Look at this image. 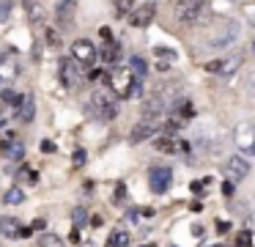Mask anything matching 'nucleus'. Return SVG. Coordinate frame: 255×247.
Here are the masks:
<instances>
[{
	"mask_svg": "<svg viewBox=\"0 0 255 247\" xmlns=\"http://www.w3.org/2000/svg\"><path fill=\"white\" fill-rule=\"evenodd\" d=\"M110 85H113V91L118 93L121 99H127V96H134V93H140V77L134 74L129 66H124V69H118L116 74L110 77Z\"/></svg>",
	"mask_w": 255,
	"mask_h": 247,
	"instance_id": "f257e3e1",
	"label": "nucleus"
},
{
	"mask_svg": "<svg viewBox=\"0 0 255 247\" xmlns=\"http://www.w3.org/2000/svg\"><path fill=\"white\" fill-rule=\"evenodd\" d=\"M96 44L91 41V38H77V41L72 44V60L74 63H83V66H88V63H94L96 60Z\"/></svg>",
	"mask_w": 255,
	"mask_h": 247,
	"instance_id": "f03ea898",
	"label": "nucleus"
},
{
	"mask_svg": "<svg viewBox=\"0 0 255 247\" xmlns=\"http://www.w3.org/2000/svg\"><path fill=\"white\" fill-rule=\"evenodd\" d=\"M19 71H22V66H19V58L14 52H6L0 55V85H8V82H14L19 77Z\"/></svg>",
	"mask_w": 255,
	"mask_h": 247,
	"instance_id": "7ed1b4c3",
	"label": "nucleus"
},
{
	"mask_svg": "<svg viewBox=\"0 0 255 247\" xmlns=\"http://www.w3.org/2000/svg\"><path fill=\"white\" fill-rule=\"evenodd\" d=\"M148 184H151V192H156V195L167 192V190H170V184H173V170L170 168H151Z\"/></svg>",
	"mask_w": 255,
	"mask_h": 247,
	"instance_id": "20e7f679",
	"label": "nucleus"
},
{
	"mask_svg": "<svg viewBox=\"0 0 255 247\" xmlns=\"http://www.w3.org/2000/svg\"><path fill=\"white\" fill-rule=\"evenodd\" d=\"M88 104H91V113H96L99 118H113V115L118 113L116 102H113V99H107L105 93H94V96L88 99Z\"/></svg>",
	"mask_w": 255,
	"mask_h": 247,
	"instance_id": "39448f33",
	"label": "nucleus"
},
{
	"mask_svg": "<svg viewBox=\"0 0 255 247\" xmlns=\"http://www.w3.org/2000/svg\"><path fill=\"white\" fill-rule=\"evenodd\" d=\"M239 30H242V27H239V22L236 19H228L225 25H222V30L211 38V47H228V44H233L239 38Z\"/></svg>",
	"mask_w": 255,
	"mask_h": 247,
	"instance_id": "423d86ee",
	"label": "nucleus"
},
{
	"mask_svg": "<svg viewBox=\"0 0 255 247\" xmlns=\"http://www.w3.org/2000/svg\"><path fill=\"white\" fill-rule=\"evenodd\" d=\"M206 5V0H178L176 3V16L181 22H195L198 11Z\"/></svg>",
	"mask_w": 255,
	"mask_h": 247,
	"instance_id": "0eeeda50",
	"label": "nucleus"
},
{
	"mask_svg": "<svg viewBox=\"0 0 255 247\" xmlns=\"http://www.w3.org/2000/svg\"><path fill=\"white\" fill-rule=\"evenodd\" d=\"M129 22H132L134 27H145V25H151V19H154V14H156V5L154 3H143L140 8H132L129 11Z\"/></svg>",
	"mask_w": 255,
	"mask_h": 247,
	"instance_id": "6e6552de",
	"label": "nucleus"
},
{
	"mask_svg": "<svg viewBox=\"0 0 255 247\" xmlns=\"http://www.w3.org/2000/svg\"><path fill=\"white\" fill-rule=\"evenodd\" d=\"M228 176H231L233 181H244L250 176V162L242 157V154H236V157L228 159Z\"/></svg>",
	"mask_w": 255,
	"mask_h": 247,
	"instance_id": "1a4fd4ad",
	"label": "nucleus"
},
{
	"mask_svg": "<svg viewBox=\"0 0 255 247\" xmlns=\"http://www.w3.org/2000/svg\"><path fill=\"white\" fill-rule=\"evenodd\" d=\"M239 66H242V52L228 55V58L217 60V63H209V71H217V74H233Z\"/></svg>",
	"mask_w": 255,
	"mask_h": 247,
	"instance_id": "9d476101",
	"label": "nucleus"
},
{
	"mask_svg": "<svg viewBox=\"0 0 255 247\" xmlns=\"http://www.w3.org/2000/svg\"><path fill=\"white\" fill-rule=\"evenodd\" d=\"M156 129H159V118H143L137 126H134L132 140H134V143H137V140H145V137H151Z\"/></svg>",
	"mask_w": 255,
	"mask_h": 247,
	"instance_id": "9b49d317",
	"label": "nucleus"
},
{
	"mask_svg": "<svg viewBox=\"0 0 255 247\" xmlns=\"http://www.w3.org/2000/svg\"><path fill=\"white\" fill-rule=\"evenodd\" d=\"M0 154H3V157H6L8 162H19V159L25 157V146H22L19 140H14V143H3V151H0Z\"/></svg>",
	"mask_w": 255,
	"mask_h": 247,
	"instance_id": "f8f14e48",
	"label": "nucleus"
},
{
	"mask_svg": "<svg viewBox=\"0 0 255 247\" xmlns=\"http://www.w3.org/2000/svg\"><path fill=\"white\" fill-rule=\"evenodd\" d=\"M55 16H58V25H69L74 16V0H61L55 8Z\"/></svg>",
	"mask_w": 255,
	"mask_h": 247,
	"instance_id": "ddd939ff",
	"label": "nucleus"
},
{
	"mask_svg": "<svg viewBox=\"0 0 255 247\" xmlns=\"http://www.w3.org/2000/svg\"><path fill=\"white\" fill-rule=\"evenodd\" d=\"M178 148L187 151V143H176L173 137H159V140H156V151H162V154H176Z\"/></svg>",
	"mask_w": 255,
	"mask_h": 247,
	"instance_id": "4468645a",
	"label": "nucleus"
},
{
	"mask_svg": "<svg viewBox=\"0 0 255 247\" xmlns=\"http://www.w3.org/2000/svg\"><path fill=\"white\" fill-rule=\"evenodd\" d=\"M118 55H121V47H118V44L113 41V38H107V44H105V49L99 52V58L105 60V63H116Z\"/></svg>",
	"mask_w": 255,
	"mask_h": 247,
	"instance_id": "2eb2a0df",
	"label": "nucleus"
},
{
	"mask_svg": "<svg viewBox=\"0 0 255 247\" xmlns=\"http://www.w3.org/2000/svg\"><path fill=\"white\" fill-rule=\"evenodd\" d=\"M19 107H22V110H19V118H22L25 124H30V121H33V115H36V102H33V96H25Z\"/></svg>",
	"mask_w": 255,
	"mask_h": 247,
	"instance_id": "dca6fc26",
	"label": "nucleus"
},
{
	"mask_svg": "<svg viewBox=\"0 0 255 247\" xmlns=\"http://www.w3.org/2000/svg\"><path fill=\"white\" fill-rule=\"evenodd\" d=\"M129 239H132V236H129L127 231H113L110 239H107V247H127Z\"/></svg>",
	"mask_w": 255,
	"mask_h": 247,
	"instance_id": "f3484780",
	"label": "nucleus"
},
{
	"mask_svg": "<svg viewBox=\"0 0 255 247\" xmlns=\"http://www.w3.org/2000/svg\"><path fill=\"white\" fill-rule=\"evenodd\" d=\"M3 201H6L8 206H19V203H25V192L19 190V187H11V190L3 195Z\"/></svg>",
	"mask_w": 255,
	"mask_h": 247,
	"instance_id": "a211bd4d",
	"label": "nucleus"
},
{
	"mask_svg": "<svg viewBox=\"0 0 255 247\" xmlns=\"http://www.w3.org/2000/svg\"><path fill=\"white\" fill-rule=\"evenodd\" d=\"M61 77L66 85H74L77 82V71H72V60H63L61 63Z\"/></svg>",
	"mask_w": 255,
	"mask_h": 247,
	"instance_id": "6ab92c4d",
	"label": "nucleus"
},
{
	"mask_svg": "<svg viewBox=\"0 0 255 247\" xmlns=\"http://www.w3.org/2000/svg\"><path fill=\"white\" fill-rule=\"evenodd\" d=\"M39 247H66V245H63V239L55 236V234H41L39 236Z\"/></svg>",
	"mask_w": 255,
	"mask_h": 247,
	"instance_id": "aec40b11",
	"label": "nucleus"
},
{
	"mask_svg": "<svg viewBox=\"0 0 255 247\" xmlns=\"http://www.w3.org/2000/svg\"><path fill=\"white\" fill-rule=\"evenodd\" d=\"M129 69H132L137 77H143L145 71H148V66H145V60L140 58V55H134V58H129Z\"/></svg>",
	"mask_w": 255,
	"mask_h": 247,
	"instance_id": "412c9836",
	"label": "nucleus"
},
{
	"mask_svg": "<svg viewBox=\"0 0 255 247\" xmlns=\"http://www.w3.org/2000/svg\"><path fill=\"white\" fill-rule=\"evenodd\" d=\"M25 8H28V14H30V19H33V22H39L41 16H44V11H41V5L36 3V0H25Z\"/></svg>",
	"mask_w": 255,
	"mask_h": 247,
	"instance_id": "4be33fe9",
	"label": "nucleus"
},
{
	"mask_svg": "<svg viewBox=\"0 0 255 247\" xmlns=\"http://www.w3.org/2000/svg\"><path fill=\"white\" fill-rule=\"evenodd\" d=\"M0 231H6V234L17 236V231H19V223H17L14 217H3V220H0Z\"/></svg>",
	"mask_w": 255,
	"mask_h": 247,
	"instance_id": "5701e85b",
	"label": "nucleus"
},
{
	"mask_svg": "<svg viewBox=\"0 0 255 247\" xmlns=\"http://www.w3.org/2000/svg\"><path fill=\"white\" fill-rule=\"evenodd\" d=\"M17 179H19V181H28V184H33V181L39 179V173H36L33 168H28V165H25V168H19Z\"/></svg>",
	"mask_w": 255,
	"mask_h": 247,
	"instance_id": "b1692460",
	"label": "nucleus"
},
{
	"mask_svg": "<svg viewBox=\"0 0 255 247\" xmlns=\"http://www.w3.org/2000/svg\"><path fill=\"white\" fill-rule=\"evenodd\" d=\"M113 3H116L118 14H129V11L134 8V0H113Z\"/></svg>",
	"mask_w": 255,
	"mask_h": 247,
	"instance_id": "393cba45",
	"label": "nucleus"
},
{
	"mask_svg": "<svg viewBox=\"0 0 255 247\" xmlns=\"http://www.w3.org/2000/svg\"><path fill=\"white\" fill-rule=\"evenodd\" d=\"M154 55H156V58H167V60H176V52H173V49H167V47H154Z\"/></svg>",
	"mask_w": 255,
	"mask_h": 247,
	"instance_id": "a878e982",
	"label": "nucleus"
},
{
	"mask_svg": "<svg viewBox=\"0 0 255 247\" xmlns=\"http://www.w3.org/2000/svg\"><path fill=\"white\" fill-rule=\"evenodd\" d=\"M244 16H247V22H250V25H255V0H253V3H244Z\"/></svg>",
	"mask_w": 255,
	"mask_h": 247,
	"instance_id": "bb28decb",
	"label": "nucleus"
},
{
	"mask_svg": "<svg viewBox=\"0 0 255 247\" xmlns=\"http://www.w3.org/2000/svg\"><path fill=\"white\" fill-rule=\"evenodd\" d=\"M11 0H3V3H0V19H8V14H11Z\"/></svg>",
	"mask_w": 255,
	"mask_h": 247,
	"instance_id": "cd10ccee",
	"label": "nucleus"
},
{
	"mask_svg": "<svg viewBox=\"0 0 255 247\" xmlns=\"http://www.w3.org/2000/svg\"><path fill=\"white\" fill-rule=\"evenodd\" d=\"M72 159H74V165H77V168H80V165H85V151H83V148H77Z\"/></svg>",
	"mask_w": 255,
	"mask_h": 247,
	"instance_id": "c85d7f7f",
	"label": "nucleus"
},
{
	"mask_svg": "<svg viewBox=\"0 0 255 247\" xmlns=\"http://www.w3.org/2000/svg\"><path fill=\"white\" fill-rule=\"evenodd\" d=\"M41 151H44V154H52V151H55V143H50V140H41Z\"/></svg>",
	"mask_w": 255,
	"mask_h": 247,
	"instance_id": "c756f323",
	"label": "nucleus"
},
{
	"mask_svg": "<svg viewBox=\"0 0 255 247\" xmlns=\"http://www.w3.org/2000/svg\"><path fill=\"white\" fill-rule=\"evenodd\" d=\"M74 223H85V209H74Z\"/></svg>",
	"mask_w": 255,
	"mask_h": 247,
	"instance_id": "7c9ffc66",
	"label": "nucleus"
},
{
	"mask_svg": "<svg viewBox=\"0 0 255 247\" xmlns=\"http://www.w3.org/2000/svg\"><path fill=\"white\" fill-rule=\"evenodd\" d=\"M247 91L255 93V71H250V77H247Z\"/></svg>",
	"mask_w": 255,
	"mask_h": 247,
	"instance_id": "2f4dec72",
	"label": "nucleus"
},
{
	"mask_svg": "<svg viewBox=\"0 0 255 247\" xmlns=\"http://www.w3.org/2000/svg\"><path fill=\"white\" fill-rule=\"evenodd\" d=\"M116 198H118V201H124V198H127V187H124V184L116 187Z\"/></svg>",
	"mask_w": 255,
	"mask_h": 247,
	"instance_id": "473e14b6",
	"label": "nucleus"
},
{
	"mask_svg": "<svg viewBox=\"0 0 255 247\" xmlns=\"http://www.w3.org/2000/svg\"><path fill=\"white\" fill-rule=\"evenodd\" d=\"M239 245L247 247V245H250V234H239Z\"/></svg>",
	"mask_w": 255,
	"mask_h": 247,
	"instance_id": "72a5a7b5",
	"label": "nucleus"
},
{
	"mask_svg": "<svg viewBox=\"0 0 255 247\" xmlns=\"http://www.w3.org/2000/svg\"><path fill=\"white\" fill-rule=\"evenodd\" d=\"M222 192H225V195H233V184H231V181H225V184H222Z\"/></svg>",
	"mask_w": 255,
	"mask_h": 247,
	"instance_id": "f704fd0d",
	"label": "nucleus"
},
{
	"mask_svg": "<svg viewBox=\"0 0 255 247\" xmlns=\"http://www.w3.org/2000/svg\"><path fill=\"white\" fill-rule=\"evenodd\" d=\"M250 154H253V157H255V143H253V148H250Z\"/></svg>",
	"mask_w": 255,
	"mask_h": 247,
	"instance_id": "c9c22d12",
	"label": "nucleus"
},
{
	"mask_svg": "<svg viewBox=\"0 0 255 247\" xmlns=\"http://www.w3.org/2000/svg\"><path fill=\"white\" fill-rule=\"evenodd\" d=\"M253 52H255V38H253Z\"/></svg>",
	"mask_w": 255,
	"mask_h": 247,
	"instance_id": "e433bc0d",
	"label": "nucleus"
},
{
	"mask_svg": "<svg viewBox=\"0 0 255 247\" xmlns=\"http://www.w3.org/2000/svg\"><path fill=\"white\" fill-rule=\"evenodd\" d=\"M3 126H6V124H0V129H3Z\"/></svg>",
	"mask_w": 255,
	"mask_h": 247,
	"instance_id": "4c0bfd02",
	"label": "nucleus"
}]
</instances>
